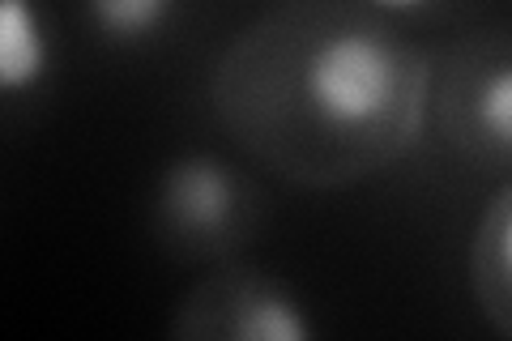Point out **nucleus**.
I'll return each mask as SVG.
<instances>
[{
    "label": "nucleus",
    "mask_w": 512,
    "mask_h": 341,
    "mask_svg": "<svg viewBox=\"0 0 512 341\" xmlns=\"http://www.w3.org/2000/svg\"><path fill=\"white\" fill-rule=\"evenodd\" d=\"M167 201H171L175 222L192 226V231H214V226H222L231 218L235 188H231V175L222 171L218 162L192 158V162H184V167L171 171Z\"/></svg>",
    "instance_id": "nucleus-3"
},
{
    "label": "nucleus",
    "mask_w": 512,
    "mask_h": 341,
    "mask_svg": "<svg viewBox=\"0 0 512 341\" xmlns=\"http://www.w3.org/2000/svg\"><path fill=\"white\" fill-rule=\"evenodd\" d=\"M94 26L116 43H141L158 35L175 13V0H86Z\"/></svg>",
    "instance_id": "nucleus-4"
},
{
    "label": "nucleus",
    "mask_w": 512,
    "mask_h": 341,
    "mask_svg": "<svg viewBox=\"0 0 512 341\" xmlns=\"http://www.w3.org/2000/svg\"><path fill=\"white\" fill-rule=\"evenodd\" d=\"M500 252H504V265H508V273H512V214H508V222H504V235H500Z\"/></svg>",
    "instance_id": "nucleus-7"
},
{
    "label": "nucleus",
    "mask_w": 512,
    "mask_h": 341,
    "mask_svg": "<svg viewBox=\"0 0 512 341\" xmlns=\"http://www.w3.org/2000/svg\"><path fill=\"white\" fill-rule=\"evenodd\" d=\"M474 111H478V124H483L500 145L512 150V64H504V69L483 77Z\"/></svg>",
    "instance_id": "nucleus-6"
},
{
    "label": "nucleus",
    "mask_w": 512,
    "mask_h": 341,
    "mask_svg": "<svg viewBox=\"0 0 512 341\" xmlns=\"http://www.w3.org/2000/svg\"><path fill=\"white\" fill-rule=\"evenodd\" d=\"M372 5H380V9H419L423 0H372Z\"/></svg>",
    "instance_id": "nucleus-8"
},
{
    "label": "nucleus",
    "mask_w": 512,
    "mask_h": 341,
    "mask_svg": "<svg viewBox=\"0 0 512 341\" xmlns=\"http://www.w3.org/2000/svg\"><path fill=\"white\" fill-rule=\"evenodd\" d=\"M52 69V35L39 0H0V90L18 94L39 86Z\"/></svg>",
    "instance_id": "nucleus-2"
},
{
    "label": "nucleus",
    "mask_w": 512,
    "mask_h": 341,
    "mask_svg": "<svg viewBox=\"0 0 512 341\" xmlns=\"http://www.w3.org/2000/svg\"><path fill=\"white\" fill-rule=\"evenodd\" d=\"M397 90V60L367 30H333L303 60V94L320 120L363 128L384 116Z\"/></svg>",
    "instance_id": "nucleus-1"
},
{
    "label": "nucleus",
    "mask_w": 512,
    "mask_h": 341,
    "mask_svg": "<svg viewBox=\"0 0 512 341\" xmlns=\"http://www.w3.org/2000/svg\"><path fill=\"white\" fill-rule=\"evenodd\" d=\"M235 333L252 337V341H303V337H312V320L299 312L295 299L278 295V290H265L261 299L248 303V312L235 324Z\"/></svg>",
    "instance_id": "nucleus-5"
}]
</instances>
